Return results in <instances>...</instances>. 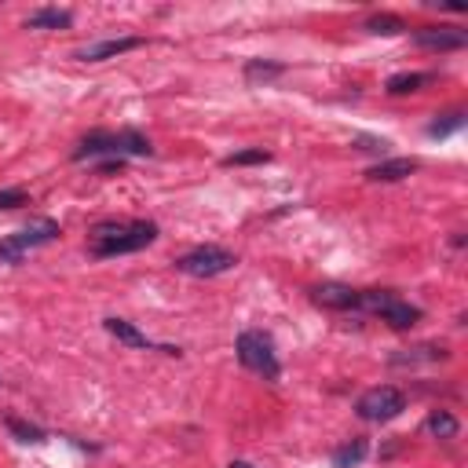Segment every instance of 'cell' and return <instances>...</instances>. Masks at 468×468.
<instances>
[{
	"label": "cell",
	"mask_w": 468,
	"mask_h": 468,
	"mask_svg": "<svg viewBox=\"0 0 468 468\" xmlns=\"http://www.w3.org/2000/svg\"><path fill=\"white\" fill-rule=\"evenodd\" d=\"M154 241H157V223L154 219H102L88 234V252L95 260H110V256L139 252Z\"/></svg>",
	"instance_id": "1"
},
{
	"label": "cell",
	"mask_w": 468,
	"mask_h": 468,
	"mask_svg": "<svg viewBox=\"0 0 468 468\" xmlns=\"http://www.w3.org/2000/svg\"><path fill=\"white\" fill-rule=\"evenodd\" d=\"M99 154L124 161V157H150L154 146H150V139H146L143 132H135V128H121V132H88V135L73 146V161H88V157H99Z\"/></svg>",
	"instance_id": "2"
},
{
	"label": "cell",
	"mask_w": 468,
	"mask_h": 468,
	"mask_svg": "<svg viewBox=\"0 0 468 468\" xmlns=\"http://www.w3.org/2000/svg\"><path fill=\"white\" fill-rule=\"evenodd\" d=\"M234 351H238V362H241L245 369H252V373H260V377H267V380H278L282 366H278V355H274V340H271L263 329H245V333H238Z\"/></svg>",
	"instance_id": "3"
},
{
	"label": "cell",
	"mask_w": 468,
	"mask_h": 468,
	"mask_svg": "<svg viewBox=\"0 0 468 468\" xmlns=\"http://www.w3.org/2000/svg\"><path fill=\"white\" fill-rule=\"evenodd\" d=\"M358 307L380 314L391 329H410V325L420 322V307H413L410 300H402V296H395L388 289H362L358 292Z\"/></svg>",
	"instance_id": "4"
},
{
	"label": "cell",
	"mask_w": 468,
	"mask_h": 468,
	"mask_svg": "<svg viewBox=\"0 0 468 468\" xmlns=\"http://www.w3.org/2000/svg\"><path fill=\"white\" fill-rule=\"evenodd\" d=\"M55 238H58V223L55 219H29L18 234L0 238V263H22V256L29 249H40V245H48Z\"/></svg>",
	"instance_id": "5"
},
{
	"label": "cell",
	"mask_w": 468,
	"mask_h": 468,
	"mask_svg": "<svg viewBox=\"0 0 468 468\" xmlns=\"http://www.w3.org/2000/svg\"><path fill=\"white\" fill-rule=\"evenodd\" d=\"M234 263H238L234 252H227L219 245H197V249H190L176 260V271H183L190 278H216V274L234 271Z\"/></svg>",
	"instance_id": "6"
},
{
	"label": "cell",
	"mask_w": 468,
	"mask_h": 468,
	"mask_svg": "<svg viewBox=\"0 0 468 468\" xmlns=\"http://www.w3.org/2000/svg\"><path fill=\"white\" fill-rule=\"evenodd\" d=\"M402 410H406V395H402L399 388H391V384L369 388V391H362L358 402H355V413H358L362 420H369V424L395 420Z\"/></svg>",
	"instance_id": "7"
},
{
	"label": "cell",
	"mask_w": 468,
	"mask_h": 468,
	"mask_svg": "<svg viewBox=\"0 0 468 468\" xmlns=\"http://www.w3.org/2000/svg\"><path fill=\"white\" fill-rule=\"evenodd\" d=\"M413 44L428 51H461L468 44V33L457 26H420L413 33Z\"/></svg>",
	"instance_id": "8"
},
{
	"label": "cell",
	"mask_w": 468,
	"mask_h": 468,
	"mask_svg": "<svg viewBox=\"0 0 468 468\" xmlns=\"http://www.w3.org/2000/svg\"><path fill=\"white\" fill-rule=\"evenodd\" d=\"M143 48V37H110V40H95V44H84L73 51V58L80 62H106V58H117L124 51H135Z\"/></svg>",
	"instance_id": "9"
},
{
	"label": "cell",
	"mask_w": 468,
	"mask_h": 468,
	"mask_svg": "<svg viewBox=\"0 0 468 468\" xmlns=\"http://www.w3.org/2000/svg\"><path fill=\"white\" fill-rule=\"evenodd\" d=\"M314 303L329 307V311H358V289L351 285H340V282H322L311 289Z\"/></svg>",
	"instance_id": "10"
},
{
	"label": "cell",
	"mask_w": 468,
	"mask_h": 468,
	"mask_svg": "<svg viewBox=\"0 0 468 468\" xmlns=\"http://www.w3.org/2000/svg\"><path fill=\"white\" fill-rule=\"evenodd\" d=\"M417 168H420L417 157H384V161L366 168V179H373V183H399V179L413 176Z\"/></svg>",
	"instance_id": "11"
},
{
	"label": "cell",
	"mask_w": 468,
	"mask_h": 468,
	"mask_svg": "<svg viewBox=\"0 0 468 468\" xmlns=\"http://www.w3.org/2000/svg\"><path fill=\"white\" fill-rule=\"evenodd\" d=\"M285 73V62H271V58H249L245 62V84L260 88V84H271Z\"/></svg>",
	"instance_id": "12"
},
{
	"label": "cell",
	"mask_w": 468,
	"mask_h": 468,
	"mask_svg": "<svg viewBox=\"0 0 468 468\" xmlns=\"http://www.w3.org/2000/svg\"><path fill=\"white\" fill-rule=\"evenodd\" d=\"M102 325H106V333L110 336H117L121 344H128V347H154V340L146 336V333H139L132 322H124V318H102Z\"/></svg>",
	"instance_id": "13"
},
{
	"label": "cell",
	"mask_w": 468,
	"mask_h": 468,
	"mask_svg": "<svg viewBox=\"0 0 468 468\" xmlns=\"http://www.w3.org/2000/svg\"><path fill=\"white\" fill-rule=\"evenodd\" d=\"M66 26H73V15L58 7H40L26 18V29H66Z\"/></svg>",
	"instance_id": "14"
},
{
	"label": "cell",
	"mask_w": 468,
	"mask_h": 468,
	"mask_svg": "<svg viewBox=\"0 0 468 468\" xmlns=\"http://www.w3.org/2000/svg\"><path fill=\"white\" fill-rule=\"evenodd\" d=\"M450 351L442 347V344H420V347H410V351H402V355H395L391 362L395 366H417V362H442Z\"/></svg>",
	"instance_id": "15"
},
{
	"label": "cell",
	"mask_w": 468,
	"mask_h": 468,
	"mask_svg": "<svg viewBox=\"0 0 468 468\" xmlns=\"http://www.w3.org/2000/svg\"><path fill=\"white\" fill-rule=\"evenodd\" d=\"M366 453H369V442L366 439H351V442L333 450V468H358L366 461Z\"/></svg>",
	"instance_id": "16"
},
{
	"label": "cell",
	"mask_w": 468,
	"mask_h": 468,
	"mask_svg": "<svg viewBox=\"0 0 468 468\" xmlns=\"http://www.w3.org/2000/svg\"><path fill=\"white\" fill-rule=\"evenodd\" d=\"M424 84H431V73H395V77H388L384 91L388 95H410V91H420Z\"/></svg>",
	"instance_id": "17"
},
{
	"label": "cell",
	"mask_w": 468,
	"mask_h": 468,
	"mask_svg": "<svg viewBox=\"0 0 468 468\" xmlns=\"http://www.w3.org/2000/svg\"><path fill=\"white\" fill-rule=\"evenodd\" d=\"M424 431L435 435V439H453V435L461 431V424H457L453 413H446V410H431L428 420H424Z\"/></svg>",
	"instance_id": "18"
},
{
	"label": "cell",
	"mask_w": 468,
	"mask_h": 468,
	"mask_svg": "<svg viewBox=\"0 0 468 468\" xmlns=\"http://www.w3.org/2000/svg\"><path fill=\"white\" fill-rule=\"evenodd\" d=\"M461 128H464V113L453 110V113L435 117V121L428 124V135H431V139H446V135H453V132H461Z\"/></svg>",
	"instance_id": "19"
},
{
	"label": "cell",
	"mask_w": 468,
	"mask_h": 468,
	"mask_svg": "<svg viewBox=\"0 0 468 468\" xmlns=\"http://www.w3.org/2000/svg\"><path fill=\"white\" fill-rule=\"evenodd\" d=\"M4 424H7V431H11L18 442H44V439H48V431H44V428H37V424H29V420L7 417Z\"/></svg>",
	"instance_id": "20"
},
{
	"label": "cell",
	"mask_w": 468,
	"mask_h": 468,
	"mask_svg": "<svg viewBox=\"0 0 468 468\" xmlns=\"http://www.w3.org/2000/svg\"><path fill=\"white\" fill-rule=\"evenodd\" d=\"M366 29L377 33V37H395V33L406 29V22L399 15H373V18H366Z\"/></svg>",
	"instance_id": "21"
},
{
	"label": "cell",
	"mask_w": 468,
	"mask_h": 468,
	"mask_svg": "<svg viewBox=\"0 0 468 468\" xmlns=\"http://www.w3.org/2000/svg\"><path fill=\"white\" fill-rule=\"evenodd\" d=\"M267 161H271V154H267L263 146L238 150V154H227V157H223V165H227V168H234V165H267Z\"/></svg>",
	"instance_id": "22"
},
{
	"label": "cell",
	"mask_w": 468,
	"mask_h": 468,
	"mask_svg": "<svg viewBox=\"0 0 468 468\" xmlns=\"http://www.w3.org/2000/svg\"><path fill=\"white\" fill-rule=\"evenodd\" d=\"M22 205H29V194H26L22 186H7V190H0V208H22Z\"/></svg>",
	"instance_id": "23"
},
{
	"label": "cell",
	"mask_w": 468,
	"mask_h": 468,
	"mask_svg": "<svg viewBox=\"0 0 468 468\" xmlns=\"http://www.w3.org/2000/svg\"><path fill=\"white\" fill-rule=\"evenodd\" d=\"M355 150H366V154H384V150H388V139H377V135H358V139H355Z\"/></svg>",
	"instance_id": "24"
},
{
	"label": "cell",
	"mask_w": 468,
	"mask_h": 468,
	"mask_svg": "<svg viewBox=\"0 0 468 468\" xmlns=\"http://www.w3.org/2000/svg\"><path fill=\"white\" fill-rule=\"evenodd\" d=\"M121 168H124V161H121V157H106V161L99 165V172H102V176H113V172H121Z\"/></svg>",
	"instance_id": "25"
},
{
	"label": "cell",
	"mask_w": 468,
	"mask_h": 468,
	"mask_svg": "<svg viewBox=\"0 0 468 468\" xmlns=\"http://www.w3.org/2000/svg\"><path fill=\"white\" fill-rule=\"evenodd\" d=\"M227 468H252V464H249V461H230Z\"/></svg>",
	"instance_id": "26"
}]
</instances>
